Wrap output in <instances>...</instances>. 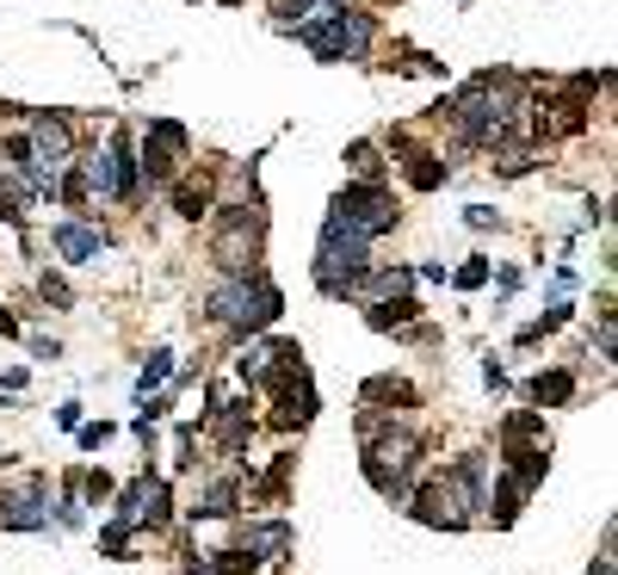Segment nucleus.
Wrapping results in <instances>:
<instances>
[{"instance_id": "nucleus-34", "label": "nucleus", "mask_w": 618, "mask_h": 575, "mask_svg": "<svg viewBox=\"0 0 618 575\" xmlns=\"http://www.w3.org/2000/svg\"><path fill=\"white\" fill-rule=\"evenodd\" d=\"M106 439H111V427H106V420H99V427H81V446H93V451H99Z\"/></svg>"}, {"instance_id": "nucleus-10", "label": "nucleus", "mask_w": 618, "mask_h": 575, "mask_svg": "<svg viewBox=\"0 0 618 575\" xmlns=\"http://www.w3.org/2000/svg\"><path fill=\"white\" fill-rule=\"evenodd\" d=\"M408 501H415V520H420V526H446V532H458L464 520H470V513H464V501H458V489H451L446 477L427 482V489H420V496H408Z\"/></svg>"}, {"instance_id": "nucleus-37", "label": "nucleus", "mask_w": 618, "mask_h": 575, "mask_svg": "<svg viewBox=\"0 0 618 575\" xmlns=\"http://www.w3.org/2000/svg\"><path fill=\"white\" fill-rule=\"evenodd\" d=\"M185 575H211V563H199V569H185Z\"/></svg>"}, {"instance_id": "nucleus-25", "label": "nucleus", "mask_w": 618, "mask_h": 575, "mask_svg": "<svg viewBox=\"0 0 618 575\" xmlns=\"http://www.w3.org/2000/svg\"><path fill=\"white\" fill-rule=\"evenodd\" d=\"M235 372H242L247 384H260V377L273 372V347H247V353L235 359Z\"/></svg>"}, {"instance_id": "nucleus-12", "label": "nucleus", "mask_w": 618, "mask_h": 575, "mask_svg": "<svg viewBox=\"0 0 618 575\" xmlns=\"http://www.w3.org/2000/svg\"><path fill=\"white\" fill-rule=\"evenodd\" d=\"M211 204H216V173L204 168V173H180V180H173V211H180V217H211Z\"/></svg>"}, {"instance_id": "nucleus-5", "label": "nucleus", "mask_w": 618, "mask_h": 575, "mask_svg": "<svg viewBox=\"0 0 618 575\" xmlns=\"http://www.w3.org/2000/svg\"><path fill=\"white\" fill-rule=\"evenodd\" d=\"M260 235H266V217L254 211V204H235V211H223L216 217V266L230 273V279H242V273H254V260H260Z\"/></svg>"}, {"instance_id": "nucleus-19", "label": "nucleus", "mask_w": 618, "mask_h": 575, "mask_svg": "<svg viewBox=\"0 0 618 575\" xmlns=\"http://www.w3.org/2000/svg\"><path fill=\"white\" fill-rule=\"evenodd\" d=\"M347 0H278V19L285 25H316V19H328V13H340Z\"/></svg>"}, {"instance_id": "nucleus-20", "label": "nucleus", "mask_w": 618, "mask_h": 575, "mask_svg": "<svg viewBox=\"0 0 618 575\" xmlns=\"http://www.w3.org/2000/svg\"><path fill=\"white\" fill-rule=\"evenodd\" d=\"M532 439L544 446V420L539 415H508V427H501V446H508V451H532Z\"/></svg>"}, {"instance_id": "nucleus-13", "label": "nucleus", "mask_w": 618, "mask_h": 575, "mask_svg": "<svg viewBox=\"0 0 618 575\" xmlns=\"http://www.w3.org/2000/svg\"><path fill=\"white\" fill-rule=\"evenodd\" d=\"M242 551L254 563H278L291 551V526L285 520H260V526H242Z\"/></svg>"}, {"instance_id": "nucleus-9", "label": "nucleus", "mask_w": 618, "mask_h": 575, "mask_svg": "<svg viewBox=\"0 0 618 575\" xmlns=\"http://www.w3.org/2000/svg\"><path fill=\"white\" fill-rule=\"evenodd\" d=\"M25 149H31V161H38V173L56 187V173L68 168V156H75V130L62 125V118H31Z\"/></svg>"}, {"instance_id": "nucleus-23", "label": "nucleus", "mask_w": 618, "mask_h": 575, "mask_svg": "<svg viewBox=\"0 0 618 575\" xmlns=\"http://www.w3.org/2000/svg\"><path fill=\"white\" fill-rule=\"evenodd\" d=\"M247 427H254V420H247V403H235V408H216V434H223V446H230V458L247 446Z\"/></svg>"}, {"instance_id": "nucleus-28", "label": "nucleus", "mask_w": 618, "mask_h": 575, "mask_svg": "<svg viewBox=\"0 0 618 575\" xmlns=\"http://www.w3.org/2000/svg\"><path fill=\"white\" fill-rule=\"evenodd\" d=\"M563 322H569V310H563V304H556V310H544V316H539V322L525 328L520 341H544V334H556V328H563Z\"/></svg>"}, {"instance_id": "nucleus-21", "label": "nucleus", "mask_w": 618, "mask_h": 575, "mask_svg": "<svg viewBox=\"0 0 618 575\" xmlns=\"http://www.w3.org/2000/svg\"><path fill=\"white\" fill-rule=\"evenodd\" d=\"M415 316H420V304H415V297H390V304H371V316H365V322H371V328H408Z\"/></svg>"}, {"instance_id": "nucleus-3", "label": "nucleus", "mask_w": 618, "mask_h": 575, "mask_svg": "<svg viewBox=\"0 0 618 575\" xmlns=\"http://www.w3.org/2000/svg\"><path fill=\"white\" fill-rule=\"evenodd\" d=\"M365 254L371 242L353 230H340V223H322V248H316V285H322L328 297H353V285L365 279Z\"/></svg>"}, {"instance_id": "nucleus-24", "label": "nucleus", "mask_w": 618, "mask_h": 575, "mask_svg": "<svg viewBox=\"0 0 618 575\" xmlns=\"http://www.w3.org/2000/svg\"><path fill=\"white\" fill-rule=\"evenodd\" d=\"M365 403H402V408H415V384H408V377H371V384H365Z\"/></svg>"}, {"instance_id": "nucleus-15", "label": "nucleus", "mask_w": 618, "mask_h": 575, "mask_svg": "<svg viewBox=\"0 0 618 575\" xmlns=\"http://www.w3.org/2000/svg\"><path fill=\"white\" fill-rule=\"evenodd\" d=\"M408 285H415V273H371V279H359L353 285V297H365V310L371 304H390V297H408Z\"/></svg>"}, {"instance_id": "nucleus-6", "label": "nucleus", "mask_w": 618, "mask_h": 575, "mask_svg": "<svg viewBox=\"0 0 618 575\" xmlns=\"http://www.w3.org/2000/svg\"><path fill=\"white\" fill-rule=\"evenodd\" d=\"M415 458H420L415 434H396V420H390L384 434L371 439V451H365V477L377 482L390 501H408V470H415Z\"/></svg>"}, {"instance_id": "nucleus-7", "label": "nucleus", "mask_w": 618, "mask_h": 575, "mask_svg": "<svg viewBox=\"0 0 618 575\" xmlns=\"http://www.w3.org/2000/svg\"><path fill=\"white\" fill-rule=\"evenodd\" d=\"M328 223H340V230H353V235H384V230H396V199H390L384 187H347V192H334V211H328Z\"/></svg>"}, {"instance_id": "nucleus-14", "label": "nucleus", "mask_w": 618, "mask_h": 575, "mask_svg": "<svg viewBox=\"0 0 618 575\" xmlns=\"http://www.w3.org/2000/svg\"><path fill=\"white\" fill-rule=\"evenodd\" d=\"M50 242H56L62 260H99V248H106V242H99V230H81V223H56V235H50Z\"/></svg>"}, {"instance_id": "nucleus-29", "label": "nucleus", "mask_w": 618, "mask_h": 575, "mask_svg": "<svg viewBox=\"0 0 618 575\" xmlns=\"http://www.w3.org/2000/svg\"><path fill=\"white\" fill-rule=\"evenodd\" d=\"M451 279H458L464 291H482V285H489V260H464L458 273H451Z\"/></svg>"}, {"instance_id": "nucleus-31", "label": "nucleus", "mask_w": 618, "mask_h": 575, "mask_svg": "<svg viewBox=\"0 0 618 575\" xmlns=\"http://www.w3.org/2000/svg\"><path fill=\"white\" fill-rule=\"evenodd\" d=\"M254 569V557H247V551H223V557L211 563V575H247Z\"/></svg>"}, {"instance_id": "nucleus-1", "label": "nucleus", "mask_w": 618, "mask_h": 575, "mask_svg": "<svg viewBox=\"0 0 618 575\" xmlns=\"http://www.w3.org/2000/svg\"><path fill=\"white\" fill-rule=\"evenodd\" d=\"M451 118H458V137L482 142V149L532 130V106H525V94H520V81L513 75H477L470 87H464V99L451 106Z\"/></svg>"}, {"instance_id": "nucleus-17", "label": "nucleus", "mask_w": 618, "mask_h": 575, "mask_svg": "<svg viewBox=\"0 0 618 575\" xmlns=\"http://www.w3.org/2000/svg\"><path fill=\"white\" fill-rule=\"evenodd\" d=\"M525 396H532L539 408H563L575 396V377L569 372H539L532 384H525Z\"/></svg>"}, {"instance_id": "nucleus-36", "label": "nucleus", "mask_w": 618, "mask_h": 575, "mask_svg": "<svg viewBox=\"0 0 618 575\" xmlns=\"http://www.w3.org/2000/svg\"><path fill=\"white\" fill-rule=\"evenodd\" d=\"M0 334H7V341H13V334H19V316L7 310V304H0Z\"/></svg>"}, {"instance_id": "nucleus-26", "label": "nucleus", "mask_w": 618, "mask_h": 575, "mask_svg": "<svg viewBox=\"0 0 618 575\" xmlns=\"http://www.w3.org/2000/svg\"><path fill=\"white\" fill-rule=\"evenodd\" d=\"M347 161H353V173L365 180V187H377V149H371V142H353V149H347Z\"/></svg>"}, {"instance_id": "nucleus-16", "label": "nucleus", "mask_w": 618, "mask_h": 575, "mask_svg": "<svg viewBox=\"0 0 618 575\" xmlns=\"http://www.w3.org/2000/svg\"><path fill=\"white\" fill-rule=\"evenodd\" d=\"M402 156H408V187H415V192H439V187H446V161L433 156V149H408V142H402Z\"/></svg>"}, {"instance_id": "nucleus-8", "label": "nucleus", "mask_w": 618, "mask_h": 575, "mask_svg": "<svg viewBox=\"0 0 618 575\" xmlns=\"http://www.w3.org/2000/svg\"><path fill=\"white\" fill-rule=\"evenodd\" d=\"M185 149H192L185 125H173V118H154L149 137H142V161H137V173H149V187H173V180H180Z\"/></svg>"}, {"instance_id": "nucleus-32", "label": "nucleus", "mask_w": 618, "mask_h": 575, "mask_svg": "<svg viewBox=\"0 0 618 575\" xmlns=\"http://www.w3.org/2000/svg\"><path fill=\"white\" fill-rule=\"evenodd\" d=\"M38 291H44L50 304H56V310H68V304H75V297H68V285H62L56 273H44V279H38Z\"/></svg>"}, {"instance_id": "nucleus-11", "label": "nucleus", "mask_w": 618, "mask_h": 575, "mask_svg": "<svg viewBox=\"0 0 618 575\" xmlns=\"http://www.w3.org/2000/svg\"><path fill=\"white\" fill-rule=\"evenodd\" d=\"M0 526H13V532H38V526H50L44 482L31 477V489H19V496H0Z\"/></svg>"}, {"instance_id": "nucleus-4", "label": "nucleus", "mask_w": 618, "mask_h": 575, "mask_svg": "<svg viewBox=\"0 0 618 575\" xmlns=\"http://www.w3.org/2000/svg\"><path fill=\"white\" fill-rule=\"evenodd\" d=\"M297 38H303L322 63H359V56L371 50V38H377V25H371V13L340 7V13L316 19V25H297Z\"/></svg>"}, {"instance_id": "nucleus-2", "label": "nucleus", "mask_w": 618, "mask_h": 575, "mask_svg": "<svg viewBox=\"0 0 618 575\" xmlns=\"http://www.w3.org/2000/svg\"><path fill=\"white\" fill-rule=\"evenodd\" d=\"M278 310H285V297H278V285L266 273H242V279H223L211 291V322L235 328V334H254V328L278 322Z\"/></svg>"}, {"instance_id": "nucleus-35", "label": "nucleus", "mask_w": 618, "mask_h": 575, "mask_svg": "<svg viewBox=\"0 0 618 575\" xmlns=\"http://www.w3.org/2000/svg\"><path fill=\"white\" fill-rule=\"evenodd\" d=\"M87 496H93V501L111 496V477H106V470H93V477H87Z\"/></svg>"}, {"instance_id": "nucleus-30", "label": "nucleus", "mask_w": 618, "mask_h": 575, "mask_svg": "<svg viewBox=\"0 0 618 575\" xmlns=\"http://www.w3.org/2000/svg\"><path fill=\"white\" fill-rule=\"evenodd\" d=\"M285 482H291V458H278V465H273V470H266V482H260V496H266V501H278V496H285Z\"/></svg>"}, {"instance_id": "nucleus-27", "label": "nucleus", "mask_w": 618, "mask_h": 575, "mask_svg": "<svg viewBox=\"0 0 618 575\" xmlns=\"http://www.w3.org/2000/svg\"><path fill=\"white\" fill-rule=\"evenodd\" d=\"M168 372H173V353H149V365H142V377H137V396H149Z\"/></svg>"}, {"instance_id": "nucleus-18", "label": "nucleus", "mask_w": 618, "mask_h": 575, "mask_svg": "<svg viewBox=\"0 0 618 575\" xmlns=\"http://www.w3.org/2000/svg\"><path fill=\"white\" fill-rule=\"evenodd\" d=\"M168 508H173V496H168V482H142V501H137V526H168Z\"/></svg>"}, {"instance_id": "nucleus-33", "label": "nucleus", "mask_w": 618, "mask_h": 575, "mask_svg": "<svg viewBox=\"0 0 618 575\" xmlns=\"http://www.w3.org/2000/svg\"><path fill=\"white\" fill-rule=\"evenodd\" d=\"M464 223H470V230H494L501 217H494L489 204H470V211H464Z\"/></svg>"}, {"instance_id": "nucleus-22", "label": "nucleus", "mask_w": 618, "mask_h": 575, "mask_svg": "<svg viewBox=\"0 0 618 575\" xmlns=\"http://www.w3.org/2000/svg\"><path fill=\"white\" fill-rule=\"evenodd\" d=\"M235 508H242V489H235V482L223 477V482H211V489H204V508H199V520H230Z\"/></svg>"}]
</instances>
